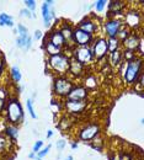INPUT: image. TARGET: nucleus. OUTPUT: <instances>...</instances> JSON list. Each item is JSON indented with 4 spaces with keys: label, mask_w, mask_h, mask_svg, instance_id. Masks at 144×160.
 Returning a JSON list of instances; mask_svg holds the SVG:
<instances>
[{
    "label": "nucleus",
    "mask_w": 144,
    "mask_h": 160,
    "mask_svg": "<svg viewBox=\"0 0 144 160\" xmlns=\"http://www.w3.org/2000/svg\"><path fill=\"white\" fill-rule=\"evenodd\" d=\"M43 47H44L46 53H47L49 57H52V56H57V54L63 53V49L58 48V47H56V46H53L52 43H49L47 40H44V44H43Z\"/></svg>",
    "instance_id": "obj_22"
},
{
    "label": "nucleus",
    "mask_w": 144,
    "mask_h": 160,
    "mask_svg": "<svg viewBox=\"0 0 144 160\" xmlns=\"http://www.w3.org/2000/svg\"><path fill=\"white\" fill-rule=\"evenodd\" d=\"M16 32L19 33V36H28V28L23 23H17Z\"/></svg>",
    "instance_id": "obj_35"
},
{
    "label": "nucleus",
    "mask_w": 144,
    "mask_h": 160,
    "mask_svg": "<svg viewBox=\"0 0 144 160\" xmlns=\"http://www.w3.org/2000/svg\"><path fill=\"white\" fill-rule=\"evenodd\" d=\"M99 134H101V127L99 123H87L82 127L78 133L79 139L82 142H90L95 137H97Z\"/></svg>",
    "instance_id": "obj_8"
},
{
    "label": "nucleus",
    "mask_w": 144,
    "mask_h": 160,
    "mask_svg": "<svg viewBox=\"0 0 144 160\" xmlns=\"http://www.w3.org/2000/svg\"><path fill=\"white\" fill-rule=\"evenodd\" d=\"M77 27L82 30V31H85V32H87V33H90V35H92V36H95L96 32H97V22L94 20V19H91L90 16L84 18L78 23Z\"/></svg>",
    "instance_id": "obj_17"
},
{
    "label": "nucleus",
    "mask_w": 144,
    "mask_h": 160,
    "mask_svg": "<svg viewBox=\"0 0 144 160\" xmlns=\"http://www.w3.org/2000/svg\"><path fill=\"white\" fill-rule=\"evenodd\" d=\"M5 134H6V137L11 140V142H15V140L19 138V128L16 126L9 124L5 128Z\"/></svg>",
    "instance_id": "obj_23"
},
{
    "label": "nucleus",
    "mask_w": 144,
    "mask_h": 160,
    "mask_svg": "<svg viewBox=\"0 0 144 160\" xmlns=\"http://www.w3.org/2000/svg\"><path fill=\"white\" fill-rule=\"evenodd\" d=\"M87 107L86 101H72L64 100L63 101V108L68 112V115H80Z\"/></svg>",
    "instance_id": "obj_12"
},
{
    "label": "nucleus",
    "mask_w": 144,
    "mask_h": 160,
    "mask_svg": "<svg viewBox=\"0 0 144 160\" xmlns=\"http://www.w3.org/2000/svg\"><path fill=\"white\" fill-rule=\"evenodd\" d=\"M89 96V90L85 89L82 85H74L72 91L68 94V96L64 100H72V101H86Z\"/></svg>",
    "instance_id": "obj_14"
},
{
    "label": "nucleus",
    "mask_w": 144,
    "mask_h": 160,
    "mask_svg": "<svg viewBox=\"0 0 144 160\" xmlns=\"http://www.w3.org/2000/svg\"><path fill=\"white\" fill-rule=\"evenodd\" d=\"M91 148L97 150V152H101L103 149V139H102V136L99 134L97 137H95L92 139V143H91Z\"/></svg>",
    "instance_id": "obj_28"
},
{
    "label": "nucleus",
    "mask_w": 144,
    "mask_h": 160,
    "mask_svg": "<svg viewBox=\"0 0 144 160\" xmlns=\"http://www.w3.org/2000/svg\"><path fill=\"white\" fill-rule=\"evenodd\" d=\"M131 32H132V31H129V30H128V28H127V27L123 25V26H122V28L118 31V33H117L116 38H117V40L122 43V42H123V41L126 40L128 36H129V33H131Z\"/></svg>",
    "instance_id": "obj_29"
},
{
    "label": "nucleus",
    "mask_w": 144,
    "mask_h": 160,
    "mask_svg": "<svg viewBox=\"0 0 144 160\" xmlns=\"http://www.w3.org/2000/svg\"><path fill=\"white\" fill-rule=\"evenodd\" d=\"M107 49H108V53L121 49V42L117 38H107Z\"/></svg>",
    "instance_id": "obj_26"
},
{
    "label": "nucleus",
    "mask_w": 144,
    "mask_h": 160,
    "mask_svg": "<svg viewBox=\"0 0 144 160\" xmlns=\"http://www.w3.org/2000/svg\"><path fill=\"white\" fill-rule=\"evenodd\" d=\"M94 40H95V36L82 31L78 27H74L73 36H72V43H74L75 47H90Z\"/></svg>",
    "instance_id": "obj_7"
},
{
    "label": "nucleus",
    "mask_w": 144,
    "mask_h": 160,
    "mask_svg": "<svg viewBox=\"0 0 144 160\" xmlns=\"http://www.w3.org/2000/svg\"><path fill=\"white\" fill-rule=\"evenodd\" d=\"M143 75V60L139 57H136L134 59L126 62V69H124L123 80L127 85H136L138 79Z\"/></svg>",
    "instance_id": "obj_1"
},
{
    "label": "nucleus",
    "mask_w": 144,
    "mask_h": 160,
    "mask_svg": "<svg viewBox=\"0 0 144 160\" xmlns=\"http://www.w3.org/2000/svg\"><path fill=\"white\" fill-rule=\"evenodd\" d=\"M4 69H5V57H2L1 60H0V77L2 75Z\"/></svg>",
    "instance_id": "obj_42"
},
{
    "label": "nucleus",
    "mask_w": 144,
    "mask_h": 160,
    "mask_svg": "<svg viewBox=\"0 0 144 160\" xmlns=\"http://www.w3.org/2000/svg\"><path fill=\"white\" fill-rule=\"evenodd\" d=\"M10 77H11V79L14 82H16V84H19L22 79V74H21V70L19 67H16V65H14L11 69H10Z\"/></svg>",
    "instance_id": "obj_27"
},
{
    "label": "nucleus",
    "mask_w": 144,
    "mask_h": 160,
    "mask_svg": "<svg viewBox=\"0 0 144 160\" xmlns=\"http://www.w3.org/2000/svg\"><path fill=\"white\" fill-rule=\"evenodd\" d=\"M46 136H47V138H48V139H49V138H52V137H53V131H51V129H49V131H47V134H46Z\"/></svg>",
    "instance_id": "obj_45"
},
{
    "label": "nucleus",
    "mask_w": 144,
    "mask_h": 160,
    "mask_svg": "<svg viewBox=\"0 0 144 160\" xmlns=\"http://www.w3.org/2000/svg\"><path fill=\"white\" fill-rule=\"evenodd\" d=\"M51 148H52V145H51V144H48L47 147H43V148H42L41 150H40V152H38V153L36 154V155H37V158H40V159H42L43 157H46V155H47V154L49 153Z\"/></svg>",
    "instance_id": "obj_37"
},
{
    "label": "nucleus",
    "mask_w": 144,
    "mask_h": 160,
    "mask_svg": "<svg viewBox=\"0 0 144 160\" xmlns=\"http://www.w3.org/2000/svg\"><path fill=\"white\" fill-rule=\"evenodd\" d=\"M78 147H79V145H78V143H75V142H74V143H72V149H73V150L78 149Z\"/></svg>",
    "instance_id": "obj_46"
},
{
    "label": "nucleus",
    "mask_w": 144,
    "mask_h": 160,
    "mask_svg": "<svg viewBox=\"0 0 144 160\" xmlns=\"http://www.w3.org/2000/svg\"><path fill=\"white\" fill-rule=\"evenodd\" d=\"M123 21L121 19H110V20H106L103 23V32H105V36L107 38H116L118 31L122 28L123 26Z\"/></svg>",
    "instance_id": "obj_11"
},
{
    "label": "nucleus",
    "mask_w": 144,
    "mask_h": 160,
    "mask_svg": "<svg viewBox=\"0 0 144 160\" xmlns=\"http://www.w3.org/2000/svg\"><path fill=\"white\" fill-rule=\"evenodd\" d=\"M122 21L129 31L137 32V30L142 26V14L138 10H128L123 15Z\"/></svg>",
    "instance_id": "obj_5"
},
{
    "label": "nucleus",
    "mask_w": 144,
    "mask_h": 160,
    "mask_svg": "<svg viewBox=\"0 0 144 160\" xmlns=\"http://www.w3.org/2000/svg\"><path fill=\"white\" fill-rule=\"evenodd\" d=\"M42 148H43V142H42V140H37V142H35V144H33V147H32V152H33L35 154H37Z\"/></svg>",
    "instance_id": "obj_39"
},
{
    "label": "nucleus",
    "mask_w": 144,
    "mask_h": 160,
    "mask_svg": "<svg viewBox=\"0 0 144 160\" xmlns=\"http://www.w3.org/2000/svg\"><path fill=\"white\" fill-rule=\"evenodd\" d=\"M23 4H25V6H26V9H27V10H30L31 12H33V11L36 10L37 2H36L35 0H25V1H23Z\"/></svg>",
    "instance_id": "obj_36"
},
{
    "label": "nucleus",
    "mask_w": 144,
    "mask_h": 160,
    "mask_svg": "<svg viewBox=\"0 0 144 160\" xmlns=\"http://www.w3.org/2000/svg\"><path fill=\"white\" fill-rule=\"evenodd\" d=\"M126 5H127V2L126 1H121V0L107 1V8H108L107 20H110V19H117L118 15H122Z\"/></svg>",
    "instance_id": "obj_13"
},
{
    "label": "nucleus",
    "mask_w": 144,
    "mask_h": 160,
    "mask_svg": "<svg viewBox=\"0 0 144 160\" xmlns=\"http://www.w3.org/2000/svg\"><path fill=\"white\" fill-rule=\"evenodd\" d=\"M5 112H6V120L12 126L19 124L23 121V116H25L23 108L17 98L7 99L6 106H5Z\"/></svg>",
    "instance_id": "obj_2"
},
{
    "label": "nucleus",
    "mask_w": 144,
    "mask_h": 160,
    "mask_svg": "<svg viewBox=\"0 0 144 160\" xmlns=\"http://www.w3.org/2000/svg\"><path fill=\"white\" fill-rule=\"evenodd\" d=\"M0 26H7V27H14V20H12V16L9 15V14H5V12H1L0 14Z\"/></svg>",
    "instance_id": "obj_25"
},
{
    "label": "nucleus",
    "mask_w": 144,
    "mask_h": 160,
    "mask_svg": "<svg viewBox=\"0 0 144 160\" xmlns=\"http://www.w3.org/2000/svg\"><path fill=\"white\" fill-rule=\"evenodd\" d=\"M46 40L48 41L49 43H52L53 46H56V47L61 48V49H63V48L65 47V44H67V42H65V40L63 38L62 33L59 32V30H58V28L52 30V31L49 32L48 37H46Z\"/></svg>",
    "instance_id": "obj_18"
},
{
    "label": "nucleus",
    "mask_w": 144,
    "mask_h": 160,
    "mask_svg": "<svg viewBox=\"0 0 144 160\" xmlns=\"http://www.w3.org/2000/svg\"><path fill=\"white\" fill-rule=\"evenodd\" d=\"M137 57L136 52H132V51H122V60L123 62H129V60L134 59Z\"/></svg>",
    "instance_id": "obj_32"
},
{
    "label": "nucleus",
    "mask_w": 144,
    "mask_h": 160,
    "mask_svg": "<svg viewBox=\"0 0 144 160\" xmlns=\"http://www.w3.org/2000/svg\"><path fill=\"white\" fill-rule=\"evenodd\" d=\"M72 52H73L72 57H74L77 60H79L84 67L95 60L90 47H75V48H73Z\"/></svg>",
    "instance_id": "obj_10"
},
{
    "label": "nucleus",
    "mask_w": 144,
    "mask_h": 160,
    "mask_svg": "<svg viewBox=\"0 0 144 160\" xmlns=\"http://www.w3.org/2000/svg\"><path fill=\"white\" fill-rule=\"evenodd\" d=\"M19 16H20V18H25V19H33V18H36L35 12H31V11L27 10L26 8H25V9H21Z\"/></svg>",
    "instance_id": "obj_34"
},
{
    "label": "nucleus",
    "mask_w": 144,
    "mask_h": 160,
    "mask_svg": "<svg viewBox=\"0 0 144 160\" xmlns=\"http://www.w3.org/2000/svg\"><path fill=\"white\" fill-rule=\"evenodd\" d=\"M82 78H84L82 79V86L85 89L92 90V89H95L97 86V78H96V75H94V74H87L86 75L85 74Z\"/></svg>",
    "instance_id": "obj_20"
},
{
    "label": "nucleus",
    "mask_w": 144,
    "mask_h": 160,
    "mask_svg": "<svg viewBox=\"0 0 144 160\" xmlns=\"http://www.w3.org/2000/svg\"><path fill=\"white\" fill-rule=\"evenodd\" d=\"M7 145H9V140L0 134V152H4L7 148Z\"/></svg>",
    "instance_id": "obj_38"
},
{
    "label": "nucleus",
    "mask_w": 144,
    "mask_h": 160,
    "mask_svg": "<svg viewBox=\"0 0 144 160\" xmlns=\"http://www.w3.org/2000/svg\"><path fill=\"white\" fill-rule=\"evenodd\" d=\"M72 126H73V120H72V117H70L69 115H64V116L61 117V120H59L58 124H57V128L65 132V131H69V129L72 128Z\"/></svg>",
    "instance_id": "obj_21"
},
{
    "label": "nucleus",
    "mask_w": 144,
    "mask_h": 160,
    "mask_svg": "<svg viewBox=\"0 0 144 160\" xmlns=\"http://www.w3.org/2000/svg\"><path fill=\"white\" fill-rule=\"evenodd\" d=\"M74 80L65 75H58L53 79V94L58 99H65L74 88Z\"/></svg>",
    "instance_id": "obj_3"
},
{
    "label": "nucleus",
    "mask_w": 144,
    "mask_h": 160,
    "mask_svg": "<svg viewBox=\"0 0 144 160\" xmlns=\"http://www.w3.org/2000/svg\"><path fill=\"white\" fill-rule=\"evenodd\" d=\"M141 41H142V36L138 35V32H131L129 36L121 44L123 46V48L126 51H132V52L137 53V48H138Z\"/></svg>",
    "instance_id": "obj_16"
},
{
    "label": "nucleus",
    "mask_w": 144,
    "mask_h": 160,
    "mask_svg": "<svg viewBox=\"0 0 144 160\" xmlns=\"http://www.w3.org/2000/svg\"><path fill=\"white\" fill-rule=\"evenodd\" d=\"M65 145H67V142H65V139L57 140V144H56V147H57V149H58L59 152H62L63 149L65 148Z\"/></svg>",
    "instance_id": "obj_40"
},
{
    "label": "nucleus",
    "mask_w": 144,
    "mask_h": 160,
    "mask_svg": "<svg viewBox=\"0 0 144 160\" xmlns=\"http://www.w3.org/2000/svg\"><path fill=\"white\" fill-rule=\"evenodd\" d=\"M42 19L43 25L46 28H49L52 25V21L56 20V9H54V1L53 0H46L43 1L41 6Z\"/></svg>",
    "instance_id": "obj_9"
},
{
    "label": "nucleus",
    "mask_w": 144,
    "mask_h": 160,
    "mask_svg": "<svg viewBox=\"0 0 144 160\" xmlns=\"http://www.w3.org/2000/svg\"><path fill=\"white\" fill-rule=\"evenodd\" d=\"M121 63H122V51L121 49L110 53V64L112 67H120Z\"/></svg>",
    "instance_id": "obj_24"
},
{
    "label": "nucleus",
    "mask_w": 144,
    "mask_h": 160,
    "mask_svg": "<svg viewBox=\"0 0 144 160\" xmlns=\"http://www.w3.org/2000/svg\"><path fill=\"white\" fill-rule=\"evenodd\" d=\"M28 38H30V35L28 36H17V38H16V47L20 48V49H25Z\"/></svg>",
    "instance_id": "obj_31"
},
{
    "label": "nucleus",
    "mask_w": 144,
    "mask_h": 160,
    "mask_svg": "<svg viewBox=\"0 0 144 160\" xmlns=\"http://www.w3.org/2000/svg\"><path fill=\"white\" fill-rule=\"evenodd\" d=\"M90 48H91L94 59L102 60L103 58H106V56L108 54V49H107V38L103 37V36L96 37V38L94 40V42L91 43Z\"/></svg>",
    "instance_id": "obj_6"
},
{
    "label": "nucleus",
    "mask_w": 144,
    "mask_h": 160,
    "mask_svg": "<svg viewBox=\"0 0 144 160\" xmlns=\"http://www.w3.org/2000/svg\"><path fill=\"white\" fill-rule=\"evenodd\" d=\"M42 37H43V33H42L41 30H36L35 31V33H33V37H32V40H41Z\"/></svg>",
    "instance_id": "obj_41"
},
{
    "label": "nucleus",
    "mask_w": 144,
    "mask_h": 160,
    "mask_svg": "<svg viewBox=\"0 0 144 160\" xmlns=\"http://www.w3.org/2000/svg\"><path fill=\"white\" fill-rule=\"evenodd\" d=\"M64 160H73V157H72V155H68Z\"/></svg>",
    "instance_id": "obj_48"
},
{
    "label": "nucleus",
    "mask_w": 144,
    "mask_h": 160,
    "mask_svg": "<svg viewBox=\"0 0 144 160\" xmlns=\"http://www.w3.org/2000/svg\"><path fill=\"white\" fill-rule=\"evenodd\" d=\"M47 63H48V67L54 73H57L58 75H65V74H68V70H69L70 57L67 56V54L61 53V54L49 57Z\"/></svg>",
    "instance_id": "obj_4"
},
{
    "label": "nucleus",
    "mask_w": 144,
    "mask_h": 160,
    "mask_svg": "<svg viewBox=\"0 0 144 160\" xmlns=\"http://www.w3.org/2000/svg\"><path fill=\"white\" fill-rule=\"evenodd\" d=\"M58 30H59V32L62 33L63 38L65 40V42H67V43H72V36H73V30H74V27H72V25L68 23V22H63L62 26H61Z\"/></svg>",
    "instance_id": "obj_19"
},
{
    "label": "nucleus",
    "mask_w": 144,
    "mask_h": 160,
    "mask_svg": "<svg viewBox=\"0 0 144 160\" xmlns=\"http://www.w3.org/2000/svg\"><path fill=\"white\" fill-rule=\"evenodd\" d=\"M0 98H2V99H6V91H5L2 88H0Z\"/></svg>",
    "instance_id": "obj_44"
},
{
    "label": "nucleus",
    "mask_w": 144,
    "mask_h": 160,
    "mask_svg": "<svg viewBox=\"0 0 144 160\" xmlns=\"http://www.w3.org/2000/svg\"><path fill=\"white\" fill-rule=\"evenodd\" d=\"M5 106H6V99L0 98V113L5 110Z\"/></svg>",
    "instance_id": "obj_43"
},
{
    "label": "nucleus",
    "mask_w": 144,
    "mask_h": 160,
    "mask_svg": "<svg viewBox=\"0 0 144 160\" xmlns=\"http://www.w3.org/2000/svg\"><path fill=\"white\" fill-rule=\"evenodd\" d=\"M26 106H27V112H28V115L31 116V118L37 120V115H36L35 108H33V100H32V99H27Z\"/></svg>",
    "instance_id": "obj_30"
},
{
    "label": "nucleus",
    "mask_w": 144,
    "mask_h": 160,
    "mask_svg": "<svg viewBox=\"0 0 144 160\" xmlns=\"http://www.w3.org/2000/svg\"><path fill=\"white\" fill-rule=\"evenodd\" d=\"M68 74L73 78V80L79 79V78H82L86 73H85V67L82 65L79 60H77L74 57L70 56V64H69V70H68Z\"/></svg>",
    "instance_id": "obj_15"
},
{
    "label": "nucleus",
    "mask_w": 144,
    "mask_h": 160,
    "mask_svg": "<svg viewBox=\"0 0 144 160\" xmlns=\"http://www.w3.org/2000/svg\"><path fill=\"white\" fill-rule=\"evenodd\" d=\"M28 158H30V159H35V158H36V154L32 152V153H30V154H28Z\"/></svg>",
    "instance_id": "obj_47"
},
{
    "label": "nucleus",
    "mask_w": 144,
    "mask_h": 160,
    "mask_svg": "<svg viewBox=\"0 0 144 160\" xmlns=\"http://www.w3.org/2000/svg\"><path fill=\"white\" fill-rule=\"evenodd\" d=\"M4 56H2V53H1V51H0V60H1V58H2Z\"/></svg>",
    "instance_id": "obj_49"
},
{
    "label": "nucleus",
    "mask_w": 144,
    "mask_h": 160,
    "mask_svg": "<svg viewBox=\"0 0 144 160\" xmlns=\"http://www.w3.org/2000/svg\"><path fill=\"white\" fill-rule=\"evenodd\" d=\"M35 160H42V159H40V158H37V157H36V158H35Z\"/></svg>",
    "instance_id": "obj_50"
},
{
    "label": "nucleus",
    "mask_w": 144,
    "mask_h": 160,
    "mask_svg": "<svg viewBox=\"0 0 144 160\" xmlns=\"http://www.w3.org/2000/svg\"><path fill=\"white\" fill-rule=\"evenodd\" d=\"M106 6H107V1L106 0H96L94 2V8H95V10L97 12H102Z\"/></svg>",
    "instance_id": "obj_33"
}]
</instances>
